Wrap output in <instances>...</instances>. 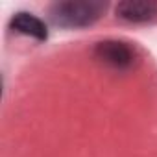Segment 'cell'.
Segmentation results:
<instances>
[{
  "label": "cell",
  "instance_id": "3",
  "mask_svg": "<svg viewBox=\"0 0 157 157\" xmlns=\"http://www.w3.org/2000/svg\"><path fill=\"white\" fill-rule=\"evenodd\" d=\"M115 13L120 21L131 24L150 22L157 17V2L153 0H126V2L117 4Z\"/></svg>",
  "mask_w": 157,
  "mask_h": 157
},
{
  "label": "cell",
  "instance_id": "4",
  "mask_svg": "<svg viewBox=\"0 0 157 157\" xmlns=\"http://www.w3.org/2000/svg\"><path fill=\"white\" fill-rule=\"evenodd\" d=\"M10 26H11V30H15L17 33L33 37V39H37V41H46V39H48L46 24H44L39 17H35L33 13L17 11V13L11 17Z\"/></svg>",
  "mask_w": 157,
  "mask_h": 157
},
{
  "label": "cell",
  "instance_id": "2",
  "mask_svg": "<svg viewBox=\"0 0 157 157\" xmlns=\"http://www.w3.org/2000/svg\"><path fill=\"white\" fill-rule=\"evenodd\" d=\"M93 54L96 61H100L102 65L113 70H129L139 61L137 48L120 39H105L96 43Z\"/></svg>",
  "mask_w": 157,
  "mask_h": 157
},
{
  "label": "cell",
  "instance_id": "1",
  "mask_svg": "<svg viewBox=\"0 0 157 157\" xmlns=\"http://www.w3.org/2000/svg\"><path fill=\"white\" fill-rule=\"evenodd\" d=\"M105 11V4L94 0H67L50 8V19L61 28H85L94 24Z\"/></svg>",
  "mask_w": 157,
  "mask_h": 157
}]
</instances>
